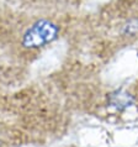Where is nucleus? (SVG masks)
Returning <instances> with one entry per match:
<instances>
[{
    "mask_svg": "<svg viewBox=\"0 0 138 147\" xmlns=\"http://www.w3.org/2000/svg\"><path fill=\"white\" fill-rule=\"evenodd\" d=\"M59 35V27L51 20L42 19L27 28L22 36L21 45L27 50H37L53 42Z\"/></svg>",
    "mask_w": 138,
    "mask_h": 147,
    "instance_id": "1",
    "label": "nucleus"
},
{
    "mask_svg": "<svg viewBox=\"0 0 138 147\" xmlns=\"http://www.w3.org/2000/svg\"><path fill=\"white\" fill-rule=\"evenodd\" d=\"M122 35L126 37H135L138 36V19H129L122 27Z\"/></svg>",
    "mask_w": 138,
    "mask_h": 147,
    "instance_id": "2",
    "label": "nucleus"
}]
</instances>
